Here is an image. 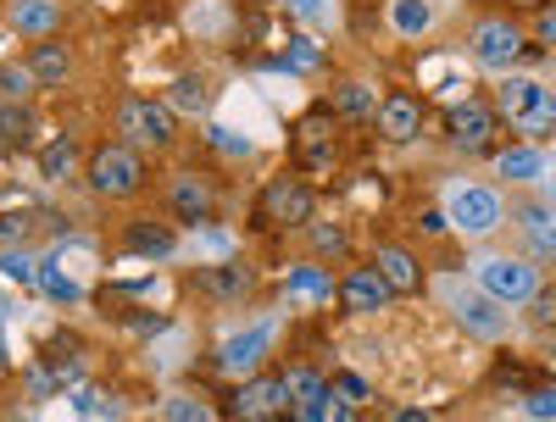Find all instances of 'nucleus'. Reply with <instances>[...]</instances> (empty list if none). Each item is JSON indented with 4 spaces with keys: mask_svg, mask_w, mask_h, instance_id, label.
<instances>
[{
    "mask_svg": "<svg viewBox=\"0 0 556 422\" xmlns=\"http://www.w3.org/2000/svg\"><path fill=\"white\" fill-rule=\"evenodd\" d=\"M501 117L529 139H551L556 133V95L534 78H501Z\"/></svg>",
    "mask_w": 556,
    "mask_h": 422,
    "instance_id": "obj_1",
    "label": "nucleus"
},
{
    "mask_svg": "<svg viewBox=\"0 0 556 422\" xmlns=\"http://www.w3.org/2000/svg\"><path fill=\"white\" fill-rule=\"evenodd\" d=\"M440 295H445V311L468 328L473 340H501L506 334V306L501 300H490L484 290H468V284H440Z\"/></svg>",
    "mask_w": 556,
    "mask_h": 422,
    "instance_id": "obj_2",
    "label": "nucleus"
},
{
    "mask_svg": "<svg viewBox=\"0 0 556 422\" xmlns=\"http://www.w3.org/2000/svg\"><path fill=\"white\" fill-rule=\"evenodd\" d=\"M84 178L96 195H134L139 178H146V162H139L128 145H101L96 156L84 162Z\"/></svg>",
    "mask_w": 556,
    "mask_h": 422,
    "instance_id": "obj_3",
    "label": "nucleus"
},
{
    "mask_svg": "<svg viewBox=\"0 0 556 422\" xmlns=\"http://www.w3.org/2000/svg\"><path fill=\"white\" fill-rule=\"evenodd\" d=\"M117 133H123V145L134 151V145H167L173 139V106L167 101H123L117 112Z\"/></svg>",
    "mask_w": 556,
    "mask_h": 422,
    "instance_id": "obj_4",
    "label": "nucleus"
},
{
    "mask_svg": "<svg viewBox=\"0 0 556 422\" xmlns=\"http://www.w3.org/2000/svg\"><path fill=\"white\" fill-rule=\"evenodd\" d=\"M479 290H484L490 300H501V306H513V300H534L540 278H534V267H523V261L484 256V261H479Z\"/></svg>",
    "mask_w": 556,
    "mask_h": 422,
    "instance_id": "obj_5",
    "label": "nucleus"
},
{
    "mask_svg": "<svg viewBox=\"0 0 556 422\" xmlns=\"http://www.w3.org/2000/svg\"><path fill=\"white\" fill-rule=\"evenodd\" d=\"M445 222H456L462 233H490L501 222V195L484 183H456L445 201Z\"/></svg>",
    "mask_w": 556,
    "mask_h": 422,
    "instance_id": "obj_6",
    "label": "nucleus"
},
{
    "mask_svg": "<svg viewBox=\"0 0 556 422\" xmlns=\"http://www.w3.org/2000/svg\"><path fill=\"white\" fill-rule=\"evenodd\" d=\"M468 44H473L479 67H490V73H506V67L523 56V34L506 23V17H484V23H473Z\"/></svg>",
    "mask_w": 556,
    "mask_h": 422,
    "instance_id": "obj_7",
    "label": "nucleus"
},
{
    "mask_svg": "<svg viewBox=\"0 0 556 422\" xmlns=\"http://www.w3.org/2000/svg\"><path fill=\"white\" fill-rule=\"evenodd\" d=\"M312 212H317L312 183H301V178H278V183H267V195H262V217H267V222H278V228H306Z\"/></svg>",
    "mask_w": 556,
    "mask_h": 422,
    "instance_id": "obj_8",
    "label": "nucleus"
},
{
    "mask_svg": "<svg viewBox=\"0 0 556 422\" xmlns=\"http://www.w3.org/2000/svg\"><path fill=\"white\" fill-rule=\"evenodd\" d=\"M285 406H295L285 379H251V384H240L235 395H228V417H235V422H267Z\"/></svg>",
    "mask_w": 556,
    "mask_h": 422,
    "instance_id": "obj_9",
    "label": "nucleus"
},
{
    "mask_svg": "<svg viewBox=\"0 0 556 422\" xmlns=\"http://www.w3.org/2000/svg\"><path fill=\"white\" fill-rule=\"evenodd\" d=\"M495 112L484 106V101H462V106H451L445 112V139L456 151H490L495 145Z\"/></svg>",
    "mask_w": 556,
    "mask_h": 422,
    "instance_id": "obj_10",
    "label": "nucleus"
},
{
    "mask_svg": "<svg viewBox=\"0 0 556 422\" xmlns=\"http://www.w3.org/2000/svg\"><path fill=\"white\" fill-rule=\"evenodd\" d=\"M278 334L273 322H256V328H245V334H228L223 345H217V367L223 372H251L262 356H267V340Z\"/></svg>",
    "mask_w": 556,
    "mask_h": 422,
    "instance_id": "obj_11",
    "label": "nucleus"
},
{
    "mask_svg": "<svg viewBox=\"0 0 556 422\" xmlns=\"http://www.w3.org/2000/svg\"><path fill=\"white\" fill-rule=\"evenodd\" d=\"M351 311H384L390 306V284H384V278H379V267H356V272H345L340 278V290H334Z\"/></svg>",
    "mask_w": 556,
    "mask_h": 422,
    "instance_id": "obj_12",
    "label": "nucleus"
},
{
    "mask_svg": "<svg viewBox=\"0 0 556 422\" xmlns=\"http://www.w3.org/2000/svg\"><path fill=\"white\" fill-rule=\"evenodd\" d=\"M190 284L206 295V300H245L251 295V272L240 261H223V267H195Z\"/></svg>",
    "mask_w": 556,
    "mask_h": 422,
    "instance_id": "obj_13",
    "label": "nucleus"
},
{
    "mask_svg": "<svg viewBox=\"0 0 556 422\" xmlns=\"http://www.w3.org/2000/svg\"><path fill=\"white\" fill-rule=\"evenodd\" d=\"M379 133L395 139V145H412V139L424 133V106H417L412 95H390V101H379Z\"/></svg>",
    "mask_w": 556,
    "mask_h": 422,
    "instance_id": "obj_14",
    "label": "nucleus"
},
{
    "mask_svg": "<svg viewBox=\"0 0 556 422\" xmlns=\"http://www.w3.org/2000/svg\"><path fill=\"white\" fill-rule=\"evenodd\" d=\"M123 251L139 256V261H167L178 251V233L162 228V222H128L123 228Z\"/></svg>",
    "mask_w": 556,
    "mask_h": 422,
    "instance_id": "obj_15",
    "label": "nucleus"
},
{
    "mask_svg": "<svg viewBox=\"0 0 556 422\" xmlns=\"http://www.w3.org/2000/svg\"><path fill=\"white\" fill-rule=\"evenodd\" d=\"M45 367L56 372V384H78L84 367H89L84 340H78V334H51V340H45Z\"/></svg>",
    "mask_w": 556,
    "mask_h": 422,
    "instance_id": "obj_16",
    "label": "nucleus"
},
{
    "mask_svg": "<svg viewBox=\"0 0 556 422\" xmlns=\"http://www.w3.org/2000/svg\"><path fill=\"white\" fill-rule=\"evenodd\" d=\"M28 73H34V84L62 89V84L73 78V51H67L62 39H39V44H34V56H28Z\"/></svg>",
    "mask_w": 556,
    "mask_h": 422,
    "instance_id": "obj_17",
    "label": "nucleus"
},
{
    "mask_svg": "<svg viewBox=\"0 0 556 422\" xmlns=\"http://www.w3.org/2000/svg\"><path fill=\"white\" fill-rule=\"evenodd\" d=\"M39 139V112L23 101H0V151H28Z\"/></svg>",
    "mask_w": 556,
    "mask_h": 422,
    "instance_id": "obj_18",
    "label": "nucleus"
},
{
    "mask_svg": "<svg viewBox=\"0 0 556 422\" xmlns=\"http://www.w3.org/2000/svg\"><path fill=\"white\" fill-rule=\"evenodd\" d=\"M334 290H340V284H334L323 267H290V272H285V295L301 300V306H323Z\"/></svg>",
    "mask_w": 556,
    "mask_h": 422,
    "instance_id": "obj_19",
    "label": "nucleus"
},
{
    "mask_svg": "<svg viewBox=\"0 0 556 422\" xmlns=\"http://www.w3.org/2000/svg\"><path fill=\"white\" fill-rule=\"evenodd\" d=\"M12 28L28 34V39H51L62 28V12L51 0H12Z\"/></svg>",
    "mask_w": 556,
    "mask_h": 422,
    "instance_id": "obj_20",
    "label": "nucleus"
},
{
    "mask_svg": "<svg viewBox=\"0 0 556 422\" xmlns=\"http://www.w3.org/2000/svg\"><path fill=\"white\" fill-rule=\"evenodd\" d=\"M167 206L178 212V222H206V206H212V190L201 178H173V190H167Z\"/></svg>",
    "mask_w": 556,
    "mask_h": 422,
    "instance_id": "obj_21",
    "label": "nucleus"
},
{
    "mask_svg": "<svg viewBox=\"0 0 556 422\" xmlns=\"http://www.w3.org/2000/svg\"><path fill=\"white\" fill-rule=\"evenodd\" d=\"M374 267H379L384 284H390V290H401V295L424 284V272H417V256H412V251H401V245H379V261H374Z\"/></svg>",
    "mask_w": 556,
    "mask_h": 422,
    "instance_id": "obj_22",
    "label": "nucleus"
},
{
    "mask_svg": "<svg viewBox=\"0 0 556 422\" xmlns=\"http://www.w3.org/2000/svg\"><path fill=\"white\" fill-rule=\"evenodd\" d=\"M295 422H356V406H345L329 384H323L317 395H301L295 400Z\"/></svg>",
    "mask_w": 556,
    "mask_h": 422,
    "instance_id": "obj_23",
    "label": "nucleus"
},
{
    "mask_svg": "<svg viewBox=\"0 0 556 422\" xmlns=\"http://www.w3.org/2000/svg\"><path fill=\"white\" fill-rule=\"evenodd\" d=\"M206 101H212V89H206V78H201V73H178V78L167 84V106H173V112L201 117V112H206Z\"/></svg>",
    "mask_w": 556,
    "mask_h": 422,
    "instance_id": "obj_24",
    "label": "nucleus"
},
{
    "mask_svg": "<svg viewBox=\"0 0 556 422\" xmlns=\"http://www.w3.org/2000/svg\"><path fill=\"white\" fill-rule=\"evenodd\" d=\"M334 112L351 117V123H367V117H379V101H374V89H367L362 78H345L334 89Z\"/></svg>",
    "mask_w": 556,
    "mask_h": 422,
    "instance_id": "obj_25",
    "label": "nucleus"
},
{
    "mask_svg": "<svg viewBox=\"0 0 556 422\" xmlns=\"http://www.w3.org/2000/svg\"><path fill=\"white\" fill-rule=\"evenodd\" d=\"M495 167H501V178H513V183H534V178L545 172V151H534V145H513V151H501V156H495Z\"/></svg>",
    "mask_w": 556,
    "mask_h": 422,
    "instance_id": "obj_26",
    "label": "nucleus"
},
{
    "mask_svg": "<svg viewBox=\"0 0 556 422\" xmlns=\"http://www.w3.org/2000/svg\"><path fill=\"white\" fill-rule=\"evenodd\" d=\"M34 284H39L45 295H51L56 306H78V300H84V290H78L73 278L56 267V256H45V261H39V278H34Z\"/></svg>",
    "mask_w": 556,
    "mask_h": 422,
    "instance_id": "obj_27",
    "label": "nucleus"
},
{
    "mask_svg": "<svg viewBox=\"0 0 556 422\" xmlns=\"http://www.w3.org/2000/svg\"><path fill=\"white\" fill-rule=\"evenodd\" d=\"M429 23H434V7L429 0H390V28L395 34H429Z\"/></svg>",
    "mask_w": 556,
    "mask_h": 422,
    "instance_id": "obj_28",
    "label": "nucleus"
},
{
    "mask_svg": "<svg viewBox=\"0 0 556 422\" xmlns=\"http://www.w3.org/2000/svg\"><path fill=\"white\" fill-rule=\"evenodd\" d=\"M523 233L534 251L556 256V206H523Z\"/></svg>",
    "mask_w": 556,
    "mask_h": 422,
    "instance_id": "obj_29",
    "label": "nucleus"
},
{
    "mask_svg": "<svg viewBox=\"0 0 556 422\" xmlns=\"http://www.w3.org/2000/svg\"><path fill=\"white\" fill-rule=\"evenodd\" d=\"M73 167H78V145H73V139H56V145H45V151H39V172H45V178H56V183H62Z\"/></svg>",
    "mask_w": 556,
    "mask_h": 422,
    "instance_id": "obj_30",
    "label": "nucleus"
},
{
    "mask_svg": "<svg viewBox=\"0 0 556 422\" xmlns=\"http://www.w3.org/2000/svg\"><path fill=\"white\" fill-rule=\"evenodd\" d=\"M306 228H312V251H317V256H345V251H351V240H345L340 222H317V217H312Z\"/></svg>",
    "mask_w": 556,
    "mask_h": 422,
    "instance_id": "obj_31",
    "label": "nucleus"
},
{
    "mask_svg": "<svg viewBox=\"0 0 556 422\" xmlns=\"http://www.w3.org/2000/svg\"><path fill=\"white\" fill-rule=\"evenodd\" d=\"M162 422H212V411H206L201 400H190V395H173V400L162 406Z\"/></svg>",
    "mask_w": 556,
    "mask_h": 422,
    "instance_id": "obj_32",
    "label": "nucleus"
},
{
    "mask_svg": "<svg viewBox=\"0 0 556 422\" xmlns=\"http://www.w3.org/2000/svg\"><path fill=\"white\" fill-rule=\"evenodd\" d=\"M285 7H290L306 28H329V17H334V0H285Z\"/></svg>",
    "mask_w": 556,
    "mask_h": 422,
    "instance_id": "obj_33",
    "label": "nucleus"
},
{
    "mask_svg": "<svg viewBox=\"0 0 556 422\" xmlns=\"http://www.w3.org/2000/svg\"><path fill=\"white\" fill-rule=\"evenodd\" d=\"M206 139H212L223 156H251V139H245V133H228L223 123H206Z\"/></svg>",
    "mask_w": 556,
    "mask_h": 422,
    "instance_id": "obj_34",
    "label": "nucleus"
},
{
    "mask_svg": "<svg viewBox=\"0 0 556 422\" xmlns=\"http://www.w3.org/2000/svg\"><path fill=\"white\" fill-rule=\"evenodd\" d=\"M34 89V73L28 67H0V101H23Z\"/></svg>",
    "mask_w": 556,
    "mask_h": 422,
    "instance_id": "obj_35",
    "label": "nucleus"
},
{
    "mask_svg": "<svg viewBox=\"0 0 556 422\" xmlns=\"http://www.w3.org/2000/svg\"><path fill=\"white\" fill-rule=\"evenodd\" d=\"M334 395H340L345 406H367V400H374V389H367L362 372H340V379H334Z\"/></svg>",
    "mask_w": 556,
    "mask_h": 422,
    "instance_id": "obj_36",
    "label": "nucleus"
},
{
    "mask_svg": "<svg viewBox=\"0 0 556 422\" xmlns=\"http://www.w3.org/2000/svg\"><path fill=\"white\" fill-rule=\"evenodd\" d=\"M317 62H323V51H317V44H312V39H295L290 51H285V62H278V67H295V73H312Z\"/></svg>",
    "mask_w": 556,
    "mask_h": 422,
    "instance_id": "obj_37",
    "label": "nucleus"
},
{
    "mask_svg": "<svg viewBox=\"0 0 556 422\" xmlns=\"http://www.w3.org/2000/svg\"><path fill=\"white\" fill-rule=\"evenodd\" d=\"M0 272H7L12 284H34V278H39V267H34L23 251H7V256H0Z\"/></svg>",
    "mask_w": 556,
    "mask_h": 422,
    "instance_id": "obj_38",
    "label": "nucleus"
},
{
    "mask_svg": "<svg viewBox=\"0 0 556 422\" xmlns=\"http://www.w3.org/2000/svg\"><path fill=\"white\" fill-rule=\"evenodd\" d=\"M523 411H529L534 422H556V389H529V395H523Z\"/></svg>",
    "mask_w": 556,
    "mask_h": 422,
    "instance_id": "obj_39",
    "label": "nucleus"
},
{
    "mask_svg": "<svg viewBox=\"0 0 556 422\" xmlns=\"http://www.w3.org/2000/svg\"><path fill=\"white\" fill-rule=\"evenodd\" d=\"M285 389L301 400V395H317V389H323V379H317L312 367H290V372H285Z\"/></svg>",
    "mask_w": 556,
    "mask_h": 422,
    "instance_id": "obj_40",
    "label": "nucleus"
},
{
    "mask_svg": "<svg viewBox=\"0 0 556 422\" xmlns=\"http://www.w3.org/2000/svg\"><path fill=\"white\" fill-rule=\"evenodd\" d=\"M529 311H534V322H545V328H556V284H545V290H534V300H529Z\"/></svg>",
    "mask_w": 556,
    "mask_h": 422,
    "instance_id": "obj_41",
    "label": "nucleus"
},
{
    "mask_svg": "<svg viewBox=\"0 0 556 422\" xmlns=\"http://www.w3.org/2000/svg\"><path fill=\"white\" fill-rule=\"evenodd\" d=\"M28 212H0V240H23V233H28Z\"/></svg>",
    "mask_w": 556,
    "mask_h": 422,
    "instance_id": "obj_42",
    "label": "nucleus"
},
{
    "mask_svg": "<svg viewBox=\"0 0 556 422\" xmlns=\"http://www.w3.org/2000/svg\"><path fill=\"white\" fill-rule=\"evenodd\" d=\"M534 39H540V44H556V7L534 12Z\"/></svg>",
    "mask_w": 556,
    "mask_h": 422,
    "instance_id": "obj_43",
    "label": "nucleus"
},
{
    "mask_svg": "<svg viewBox=\"0 0 556 422\" xmlns=\"http://www.w3.org/2000/svg\"><path fill=\"white\" fill-rule=\"evenodd\" d=\"M513 7H518V12H545L551 0H513Z\"/></svg>",
    "mask_w": 556,
    "mask_h": 422,
    "instance_id": "obj_44",
    "label": "nucleus"
},
{
    "mask_svg": "<svg viewBox=\"0 0 556 422\" xmlns=\"http://www.w3.org/2000/svg\"><path fill=\"white\" fill-rule=\"evenodd\" d=\"M395 422H429V417H424V411H401Z\"/></svg>",
    "mask_w": 556,
    "mask_h": 422,
    "instance_id": "obj_45",
    "label": "nucleus"
},
{
    "mask_svg": "<svg viewBox=\"0 0 556 422\" xmlns=\"http://www.w3.org/2000/svg\"><path fill=\"white\" fill-rule=\"evenodd\" d=\"M0 367H7V350H0Z\"/></svg>",
    "mask_w": 556,
    "mask_h": 422,
    "instance_id": "obj_46",
    "label": "nucleus"
},
{
    "mask_svg": "<svg viewBox=\"0 0 556 422\" xmlns=\"http://www.w3.org/2000/svg\"><path fill=\"white\" fill-rule=\"evenodd\" d=\"M551 361H556V345H551Z\"/></svg>",
    "mask_w": 556,
    "mask_h": 422,
    "instance_id": "obj_47",
    "label": "nucleus"
}]
</instances>
